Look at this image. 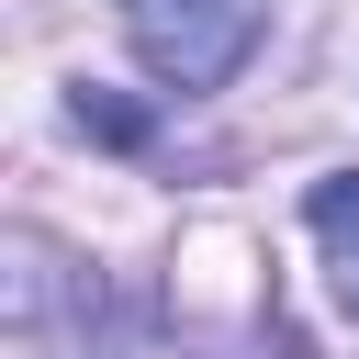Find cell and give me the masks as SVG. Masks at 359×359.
Here are the masks:
<instances>
[{
  "mask_svg": "<svg viewBox=\"0 0 359 359\" xmlns=\"http://www.w3.org/2000/svg\"><path fill=\"white\" fill-rule=\"evenodd\" d=\"M123 22L157 90H224L258 45V0H135Z\"/></svg>",
  "mask_w": 359,
  "mask_h": 359,
  "instance_id": "6da1fadb",
  "label": "cell"
},
{
  "mask_svg": "<svg viewBox=\"0 0 359 359\" xmlns=\"http://www.w3.org/2000/svg\"><path fill=\"white\" fill-rule=\"evenodd\" d=\"M123 11H135V0H123Z\"/></svg>",
  "mask_w": 359,
  "mask_h": 359,
  "instance_id": "5b68a950",
  "label": "cell"
},
{
  "mask_svg": "<svg viewBox=\"0 0 359 359\" xmlns=\"http://www.w3.org/2000/svg\"><path fill=\"white\" fill-rule=\"evenodd\" d=\"M303 224L325 236V258H337V269H359V168L314 180V191H303Z\"/></svg>",
  "mask_w": 359,
  "mask_h": 359,
  "instance_id": "7a4b0ae2",
  "label": "cell"
},
{
  "mask_svg": "<svg viewBox=\"0 0 359 359\" xmlns=\"http://www.w3.org/2000/svg\"><path fill=\"white\" fill-rule=\"evenodd\" d=\"M79 135H101V146H146V112H135L123 90H79Z\"/></svg>",
  "mask_w": 359,
  "mask_h": 359,
  "instance_id": "3957f363",
  "label": "cell"
},
{
  "mask_svg": "<svg viewBox=\"0 0 359 359\" xmlns=\"http://www.w3.org/2000/svg\"><path fill=\"white\" fill-rule=\"evenodd\" d=\"M337 303H348V314H359V269H337Z\"/></svg>",
  "mask_w": 359,
  "mask_h": 359,
  "instance_id": "277c9868",
  "label": "cell"
}]
</instances>
